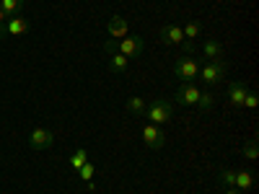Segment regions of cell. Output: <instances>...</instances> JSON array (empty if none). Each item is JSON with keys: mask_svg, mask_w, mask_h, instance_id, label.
Instances as JSON below:
<instances>
[{"mask_svg": "<svg viewBox=\"0 0 259 194\" xmlns=\"http://www.w3.org/2000/svg\"><path fill=\"white\" fill-rule=\"evenodd\" d=\"M106 55H109V68H112V73H117V75L127 73V68H130V57H124V55L117 52V50L106 52Z\"/></svg>", "mask_w": 259, "mask_h": 194, "instance_id": "cell-12", "label": "cell"}, {"mask_svg": "<svg viewBox=\"0 0 259 194\" xmlns=\"http://www.w3.org/2000/svg\"><path fill=\"white\" fill-rule=\"evenodd\" d=\"M241 153H244V158H249V161H256V156H259V148H256V140H249V142H244V148H241Z\"/></svg>", "mask_w": 259, "mask_h": 194, "instance_id": "cell-20", "label": "cell"}, {"mask_svg": "<svg viewBox=\"0 0 259 194\" xmlns=\"http://www.w3.org/2000/svg\"><path fill=\"white\" fill-rule=\"evenodd\" d=\"M202 52H205V57L207 60H223V44L221 41H215V39H207L205 41V47H202Z\"/></svg>", "mask_w": 259, "mask_h": 194, "instance_id": "cell-13", "label": "cell"}, {"mask_svg": "<svg viewBox=\"0 0 259 194\" xmlns=\"http://www.w3.org/2000/svg\"><path fill=\"white\" fill-rule=\"evenodd\" d=\"M143 140L148 148H153V150H161L166 145V135L158 129V124H145L143 127Z\"/></svg>", "mask_w": 259, "mask_h": 194, "instance_id": "cell-6", "label": "cell"}, {"mask_svg": "<svg viewBox=\"0 0 259 194\" xmlns=\"http://www.w3.org/2000/svg\"><path fill=\"white\" fill-rule=\"evenodd\" d=\"M112 50L122 52L124 57H140V52L145 50V44H143V39H138V36H124V39H112V41H106V44H104V52H112Z\"/></svg>", "mask_w": 259, "mask_h": 194, "instance_id": "cell-1", "label": "cell"}, {"mask_svg": "<svg viewBox=\"0 0 259 194\" xmlns=\"http://www.w3.org/2000/svg\"><path fill=\"white\" fill-rule=\"evenodd\" d=\"M161 41H163V44H184L182 26H177V24L161 26Z\"/></svg>", "mask_w": 259, "mask_h": 194, "instance_id": "cell-10", "label": "cell"}, {"mask_svg": "<svg viewBox=\"0 0 259 194\" xmlns=\"http://www.w3.org/2000/svg\"><path fill=\"white\" fill-rule=\"evenodd\" d=\"M29 31H31V24L24 16H13L6 21V36H24Z\"/></svg>", "mask_w": 259, "mask_h": 194, "instance_id": "cell-8", "label": "cell"}, {"mask_svg": "<svg viewBox=\"0 0 259 194\" xmlns=\"http://www.w3.org/2000/svg\"><path fill=\"white\" fill-rule=\"evenodd\" d=\"M29 145L34 150H47L55 145V132L52 129H45V127H36L31 129V135H29Z\"/></svg>", "mask_w": 259, "mask_h": 194, "instance_id": "cell-5", "label": "cell"}, {"mask_svg": "<svg viewBox=\"0 0 259 194\" xmlns=\"http://www.w3.org/2000/svg\"><path fill=\"white\" fill-rule=\"evenodd\" d=\"M249 93V88L241 83V80H233L231 85H228V101L236 106V109H241L244 106V96Z\"/></svg>", "mask_w": 259, "mask_h": 194, "instance_id": "cell-11", "label": "cell"}, {"mask_svg": "<svg viewBox=\"0 0 259 194\" xmlns=\"http://www.w3.org/2000/svg\"><path fill=\"white\" fill-rule=\"evenodd\" d=\"M200 88L197 85H192V83H182L179 88H177V101L182 104V106H192V104H197V99H200Z\"/></svg>", "mask_w": 259, "mask_h": 194, "instance_id": "cell-7", "label": "cell"}, {"mask_svg": "<svg viewBox=\"0 0 259 194\" xmlns=\"http://www.w3.org/2000/svg\"><path fill=\"white\" fill-rule=\"evenodd\" d=\"M226 73H228V65H226L223 60H210L207 65H200V75H202V80L210 83V85L218 83V80H223Z\"/></svg>", "mask_w": 259, "mask_h": 194, "instance_id": "cell-3", "label": "cell"}, {"mask_svg": "<svg viewBox=\"0 0 259 194\" xmlns=\"http://www.w3.org/2000/svg\"><path fill=\"white\" fill-rule=\"evenodd\" d=\"M6 21H8V16H6L3 8H0V39H6Z\"/></svg>", "mask_w": 259, "mask_h": 194, "instance_id": "cell-24", "label": "cell"}, {"mask_svg": "<svg viewBox=\"0 0 259 194\" xmlns=\"http://www.w3.org/2000/svg\"><path fill=\"white\" fill-rule=\"evenodd\" d=\"M85 161H89V150H85V148H78L75 153L70 156V166H73L75 171H78V168H80V166H83Z\"/></svg>", "mask_w": 259, "mask_h": 194, "instance_id": "cell-19", "label": "cell"}, {"mask_svg": "<svg viewBox=\"0 0 259 194\" xmlns=\"http://www.w3.org/2000/svg\"><path fill=\"white\" fill-rule=\"evenodd\" d=\"M200 31H202V24H200V21H189V24L182 29V34H184V39H187V41L197 39V36H200Z\"/></svg>", "mask_w": 259, "mask_h": 194, "instance_id": "cell-18", "label": "cell"}, {"mask_svg": "<svg viewBox=\"0 0 259 194\" xmlns=\"http://www.w3.org/2000/svg\"><path fill=\"white\" fill-rule=\"evenodd\" d=\"M0 8L6 11L8 18H13V16L21 13V8H24V0H0Z\"/></svg>", "mask_w": 259, "mask_h": 194, "instance_id": "cell-15", "label": "cell"}, {"mask_svg": "<svg viewBox=\"0 0 259 194\" xmlns=\"http://www.w3.org/2000/svg\"><path fill=\"white\" fill-rule=\"evenodd\" d=\"M78 174H80V181H85L89 186H94V184H91V179H94V174H96V166H94L91 161H85V163L78 168Z\"/></svg>", "mask_w": 259, "mask_h": 194, "instance_id": "cell-17", "label": "cell"}, {"mask_svg": "<svg viewBox=\"0 0 259 194\" xmlns=\"http://www.w3.org/2000/svg\"><path fill=\"white\" fill-rule=\"evenodd\" d=\"M171 114H174V109H171V104H166V101H153L145 109V117L150 119V124H166L168 119H171Z\"/></svg>", "mask_w": 259, "mask_h": 194, "instance_id": "cell-4", "label": "cell"}, {"mask_svg": "<svg viewBox=\"0 0 259 194\" xmlns=\"http://www.w3.org/2000/svg\"><path fill=\"white\" fill-rule=\"evenodd\" d=\"M254 181H256V176L251 174V171H236V181H233V186H239L241 191H246V189L254 186Z\"/></svg>", "mask_w": 259, "mask_h": 194, "instance_id": "cell-14", "label": "cell"}, {"mask_svg": "<svg viewBox=\"0 0 259 194\" xmlns=\"http://www.w3.org/2000/svg\"><path fill=\"white\" fill-rule=\"evenodd\" d=\"M226 194H244L241 189H226Z\"/></svg>", "mask_w": 259, "mask_h": 194, "instance_id": "cell-25", "label": "cell"}, {"mask_svg": "<svg viewBox=\"0 0 259 194\" xmlns=\"http://www.w3.org/2000/svg\"><path fill=\"white\" fill-rule=\"evenodd\" d=\"M174 75L182 83H192L194 78H200V62L194 57H179L174 62Z\"/></svg>", "mask_w": 259, "mask_h": 194, "instance_id": "cell-2", "label": "cell"}, {"mask_svg": "<svg viewBox=\"0 0 259 194\" xmlns=\"http://www.w3.org/2000/svg\"><path fill=\"white\" fill-rule=\"evenodd\" d=\"M106 31H109L112 39H124L127 31H130L127 18H122V16H112V18H109V24H106Z\"/></svg>", "mask_w": 259, "mask_h": 194, "instance_id": "cell-9", "label": "cell"}, {"mask_svg": "<svg viewBox=\"0 0 259 194\" xmlns=\"http://www.w3.org/2000/svg\"><path fill=\"white\" fill-rule=\"evenodd\" d=\"M218 179H221L226 186H233V181H236V171H231V168H221Z\"/></svg>", "mask_w": 259, "mask_h": 194, "instance_id": "cell-22", "label": "cell"}, {"mask_svg": "<svg viewBox=\"0 0 259 194\" xmlns=\"http://www.w3.org/2000/svg\"><path fill=\"white\" fill-rule=\"evenodd\" d=\"M256 101H259V99H256V93H254V91H249V93L244 96V106H246V109H254Z\"/></svg>", "mask_w": 259, "mask_h": 194, "instance_id": "cell-23", "label": "cell"}, {"mask_svg": "<svg viewBox=\"0 0 259 194\" xmlns=\"http://www.w3.org/2000/svg\"><path fill=\"white\" fill-rule=\"evenodd\" d=\"M127 109H130V114H135V117H143V114H145V99H140V96H133V99H127Z\"/></svg>", "mask_w": 259, "mask_h": 194, "instance_id": "cell-16", "label": "cell"}, {"mask_svg": "<svg viewBox=\"0 0 259 194\" xmlns=\"http://www.w3.org/2000/svg\"><path fill=\"white\" fill-rule=\"evenodd\" d=\"M212 104H215V96H212V93H200V99H197V106H200L202 112L212 109Z\"/></svg>", "mask_w": 259, "mask_h": 194, "instance_id": "cell-21", "label": "cell"}]
</instances>
